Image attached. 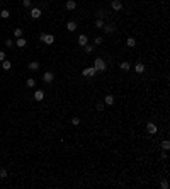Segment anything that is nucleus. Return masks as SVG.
<instances>
[{
  "label": "nucleus",
  "instance_id": "10",
  "mask_svg": "<svg viewBox=\"0 0 170 189\" xmlns=\"http://www.w3.org/2000/svg\"><path fill=\"white\" fill-rule=\"evenodd\" d=\"M31 17L32 19H39L41 17V10L36 7V9H31Z\"/></svg>",
  "mask_w": 170,
  "mask_h": 189
},
{
  "label": "nucleus",
  "instance_id": "35",
  "mask_svg": "<svg viewBox=\"0 0 170 189\" xmlns=\"http://www.w3.org/2000/svg\"><path fill=\"white\" fill-rule=\"evenodd\" d=\"M0 19H2V15H0Z\"/></svg>",
  "mask_w": 170,
  "mask_h": 189
},
{
  "label": "nucleus",
  "instance_id": "4",
  "mask_svg": "<svg viewBox=\"0 0 170 189\" xmlns=\"http://www.w3.org/2000/svg\"><path fill=\"white\" fill-rule=\"evenodd\" d=\"M145 70H146V67H145V63L138 61V63L134 65V72H136V73H143Z\"/></svg>",
  "mask_w": 170,
  "mask_h": 189
},
{
  "label": "nucleus",
  "instance_id": "9",
  "mask_svg": "<svg viewBox=\"0 0 170 189\" xmlns=\"http://www.w3.org/2000/svg\"><path fill=\"white\" fill-rule=\"evenodd\" d=\"M111 5H112L114 10H121V9H123V4H121V0H112V2H111Z\"/></svg>",
  "mask_w": 170,
  "mask_h": 189
},
{
  "label": "nucleus",
  "instance_id": "25",
  "mask_svg": "<svg viewBox=\"0 0 170 189\" xmlns=\"http://www.w3.org/2000/svg\"><path fill=\"white\" fill-rule=\"evenodd\" d=\"M83 48H85V53H92V51H94V46H92V44H85Z\"/></svg>",
  "mask_w": 170,
  "mask_h": 189
},
{
  "label": "nucleus",
  "instance_id": "2",
  "mask_svg": "<svg viewBox=\"0 0 170 189\" xmlns=\"http://www.w3.org/2000/svg\"><path fill=\"white\" fill-rule=\"evenodd\" d=\"M83 77H95V73H97V70L94 68V67H90V68H83Z\"/></svg>",
  "mask_w": 170,
  "mask_h": 189
},
{
  "label": "nucleus",
  "instance_id": "12",
  "mask_svg": "<svg viewBox=\"0 0 170 189\" xmlns=\"http://www.w3.org/2000/svg\"><path fill=\"white\" fill-rule=\"evenodd\" d=\"M29 70H31V72H38V70H39V63H38V61H31V63H29Z\"/></svg>",
  "mask_w": 170,
  "mask_h": 189
},
{
  "label": "nucleus",
  "instance_id": "19",
  "mask_svg": "<svg viewBox=\"0 0 170 189\" xmlns=\"http://www.w3.org/2000/svg\"><path fill=\"white\" fill-rule=\"evenodd\" d=\"M170 148V141L168 140H163V141H162V150H168Z\"/></svg>",
  "mask_w": 170,
  "mask_h": 189
},
{
  "label": "nucleus",
  "instance_id": "13",
  "mask_svg": "<svg viewBox=\"0 0 170 189\" xmlns=\"http://www.w3.org/2000/svg\"><path fill=\"white\" fill-rule=\"evenodd\" d=\"M119 68L123 70V72H128V70L131 68V65H129V61H123L121 65H119Z\"/></svg>",
  "mask_w": 170,
  "mask_h": 189
},
{
  "label": "nucleus",
  "instance_id": "21",
  "mask_svg": "<svg viewBox=\"0 0 170 189\" xmlns=\"http://www.w3.org/2000/svg\"><path fill=\"white\" fill-rule=\"evenodd\" d=\"M7 176H9V172H7V169H0V179H5Z\"/></svg>",
  "mask_w": 170,
  "mask_h": 189
},
{
  "label": "nucleus",
  "instance_id": "6",
  "mask_svg": "<svg viewBox=\"0 0 170 189\" xmlns=\"http://www.w3.org/2000/svg\"><path fill=\"white\" fill-rule=\"evenodd\" d=\"M102 29H104L107 34H111V33L116 31V26H114V24H104V27H102Z\"/></svg>",
  "mask_w": 170,
  "mask_h": 189
},
{
  "label": "nucleus",
  "instance_id": "7",
  "mask_svg": "<svg viewBox=\"0 0 170 189\" xmlns=\"http://www.w3.org/2000/svg\"><path fill=\"white\" fill-rule=\"evenodd\" d=\"M77 27H78V24L75 22V21H70V22H66V29L70 31V33H73Z\"/></svg>",
  "mask_w": 170,
  "mask_h": 189
},
{
  "label": "nucleus",
  "instance_id": "16",
  "mask_svg": "<svg viewBox=\"0 0 170 189\" xmlns=\"http://www.w3.org/2000/svg\"><path fill=\"white\" fill-rule=\"evenodd\" d=\"M87 41H89V39H87V36L82 34V36L78 38V44H80V46H85V44H87Z\"/></svg>",
  "mask_w": 170,
  "mask_h": 189
},
{
  "label": "nucleus",
  "instance_id": "17",
  "mask_svg": "<svg viewBox=\"0 0 170 189\" xmlns=\"http://www.w3.org/2000/svg\"><path fill=\"white\" fill-rule=\"evenodd\" d=\"M2 68H4V70H10L12 68L10 61H9V60H4V61H2Z\"/></svg>",
  "mask_w": 170,
  "mask_h": 189
},
{
  "label": "nucleus",
  "instance_id": "31",
  "mask_svg": "<svg viewBox=\"0 0 170 189\" xmlns=\"http://www.w3.org/2000/svg\"><path fill=\"white\" fill-rule=\"evenodd\" d=\"M102 41H104V38L99 36V38H95V44H102Z\"/></svg>",
  "mask_w": 170,
  "mask_h": 189
},
{
  "label": "nucleus",
  "instance_id": "20",
  "mask_svg": "<svg viewBox=\"0 0 170 189\" xmlns=\"http://www.w3.org/2000/svg\"><path fill=\"white\" fill-rule=\"evenodd\" d=\"M126 44L129 46V48H133V46L136 44V41H134V38H128V41H126Z\"/></svg>",
  "mask_w": 170,
  "mask_h": 189
},
{
  "label": "nucleus",
  "instance_id": "26",
  "mask_svg": "<svg viewBox=\"0 0 170 189\" xmlns=\"http://www.w3.org/2000/svg\"><path fill=\"white\" fill-rule=\"evenodd\" d=\"M26 84H27V87H34V85H36V80H34V78H27Z\"/></svg>",
  "mask_w": 170,
  "mask_h": 189
},
{
  "label": "nucleus",
  "instance_id": "18",
  "mask_svg": "<svg viewBox=\"0 0 170 189\" xmlns=\"http://www.w3.org/2000/svg\"><path fill=\"white\" fill-rule=\"evenodd\" d=\"M104 102L107 104V106H112L114 104V96H106V101Z\"/></svg>",
  "mask_w": 170,
  "mask_h": 189
},
{
  "label": "nucleus",
  "instance_id": "30",
  "mask_svg": "<svg viewBox=\"0 0 170 189\" xmlns=\"http://www.w3.org/2000/svg\"><path fill=\"white\" fill-rule=\"evenodd\" d=\"M104 15H106V12H104V10H99V12H97V17H99V19H102Z\"/></svg>",
  "mask_w": 170,
  "mask_h": 189
},
{
  "label": "nucleus",
  "instance_id": "34",
  "mask_svg": "<svg viewBox=\"0 0 170 189\" xmlns=\"http://www.w3.org/2000/svg\"><path fill=\"white\" fill-rule=\"evenodd\" d=\"M5 60V51H0V61H4Z\"/></svg>",
  "mask_w": 170,
  "mask_h": 189
},
{
  "label": "nucleus",
  "instance_id": "32",
  "mask_svg": "<svg viewBox=\"0 0 170 189\" xmlns=\"http://www.w3.org/2000/svg\"><path fill=\"white\" fill-rule=\"evenodd\" d=\"M22 5L24 7H29V5H31V0H22Z\"/></svg>",
  "mask_w": 170,
  "mask_h": 189
},
{
  "label": "nucleus",
  "instance_id": "14",
  "mask_svg": "<svg viewBox=\"0 0 170 189\" xmlns=\"http://www.w3.org/2000/svg\"><path fill=\"white\" fill-rule=\"evenodd\" d=\"M15 44L19 46V48H24V46L27 44V41L24 39V38H17V41H15Z\"/></svg>",
  "mask_w": 170,
  "mask_h": 189
},
{
  "label": "nucleus",
  "instance_id": "8",
  "mask_svg": "<svg viewBox=\"0 0 170 189\" xmlns=\"http://www.w3.org/2000/svg\"><path fill=\"white\" fill-rule=\"evenodd\" d=\"M43 43H44V44H53V43H55V36H53V34H46L44 39H43Z\"/></svg>",
  "mask_w": 170,
  "mask_h": 189
},
{
  "label": "nucleus",
  "instance_id": "23",
  "mask_svg": "<svg viewBox=\"0 0 170 189\" xmlns=\"http://www.w3.org/2000/svg\"><path fill=\"white\" fill-rule=\"evenodd\" d=\"M104 24H106V22H104V21H102V19H97V21H95V27H104Z\"/></svg>",
  "mask_w": 170,
  "mask_h": 189
},
{
  "label": "nucleus",
  "instance_id": "3",
  "mask_svg": "<svg viewBox=\"0 0 170 189\" xmlns=\"http://www.w3.org/2000/svg\"><path fill=\"white\" fill-rule=\"evenodd\" d=\"M146 131L150 133V135H155V133L158 131V128H157V124H153V123H146Z\"/></svg>",
  "mask_w": 170,
  "mask_h": 189
},
{
  "label": "nucleus",
  "instance_id": "28",
  "mask_svg": "<svg viewBox=\"0 0 170 189\" xmlns=\"http://www.w3.org/2000/svg\"><path fill=\"white\" fill-rule=\"evenodd\" d=\"M72 124H73V126H78V124H80V119H78V118H73V119H72Z\"/></svg>",
  "mask_w": 170,
  "mask_h": 189
},
{
  "label": "nucleus",
  "instance_id": "24",
  "mask_svg": "<svg viewBox=\"0 0 170 189\" xmlns=\"http://www.w3.org/2000/svg\"><path fill=\"white\" fill-rule=\"evenodd\" d=\"M14 34H15V38H22V29H21V27H17L15 31H14Z\"/></svg>",
  "mask_w": 170,
  "mask_h": 189
},
{
  "label": "nucleus",
  "instance_id": "1",
  "mask_svg": "<svg viewBox=\"0 0 170 189\" xmlns=\"http://www.w3.org/2000/svg\"><path fill=\"white\" fill-rule=\"evenodd\" d=\"M94 68H95L97 72H106V68H107V67H106V61H104L102 58H97L95 63H94Z\"/></svg>",
  "mask_w": 170,
  "mask_h": 189
},
{
  "label": "nucleus",
  "instance_id": "22",
  "mask_svg": "<svg viewBox=\"0 0 170 189\" xmlns=\"http://www.w3.org/2000/svg\"><path fill=\"white\" fill-rule=\"evenodd\" d=\"M0 15H2V19H9V17H10V12H9V10H2V12H0Z\"/></svg>",
  "mask_w": 170,
  "mask_h": 189
},
{
  "label": "nucleus",
  "instance_id": "27",
  "mask_svg": "<svg viewBox=\"0 0 170 189\" xmlns=\"http://www.w3.org/2000/svg\"><path fill=\"white\" fill-rule=\"evenodd\" d=\"M160 187H162V189H167V187H168V182H167V181H162V182H160Z\"/></svg>",
  "mask_w": 170,
  "mask_h": 189
},
{
  "label": "nucleus",
  "instance_id": "33",
  "mask_svg": "<svg viewBox=\"0 0 170 189\" xmlns=\"http://www.w3.org/2000/svg\"><path fill=\"white\" fill-rule=\"evenodd\" d=\"M97 111H104V104H102V102L97 104Z\"/></svg>",
  "mask_w": 170,
  "mask_h": 189
},
{
  "label": "nucleus",
  "instance_id": "29",
  "mask_svg": "<svg viewBox=\"0 0 170 189\" xmlns=\"http://www.w3.org/2000/svg\"><path fill=\"white\" fill-rule=\"evenodd\" d=\"M5 46H7V48H12V46H14V41L7 39V41H5Z\"/></svg>",
  "mask_w": 170,
  "mask_h": 189
},
{
  "label": "nucleus",
  "instance_id": "11",
  "mask_svg": "<svg viewBox=\"0 0 170 189\" xmlns=\"http://www.w3.org/2000/svg\"><path fill=\"white\" fill-rule=\"evenodd\" d=\"M44 99V92L43 90H36L34 92V101H43Z\"/></svg>",
  "mask_w": 170,
  "mask_h": 189
},
{
  "label": "nucleus",
  "instance_id": "15",
  "mask_svg": "<svg viewBox=\"0 0 170 189\" xmlns=\"http://www.w3.org/2000/svg\"><path fill=\"white\" fill-rule=\"evenodd\" d=\"M75 7H77V2H75V0H68V2H66V9H68V10H73Z\"/></svg>",
  "mask_w": 170,
  "mask_h": 189
},
{
  "label": "nucleus",
  "instance_id": "5",
  "mask_svg": "<svg viewBox=\"0 0 170 189\" xmlns=\"http://www.w3.org/2000/svg\"><path fill=\"white\" fill-rule=\"evenodd\" d=\"M53 78H55V75L51 73V72H44V75H43V80H44L46 84H51V82H53Z\"/></svg>",
  "mask_w": 170,
  "mask_h": 189
}]
</instances>
